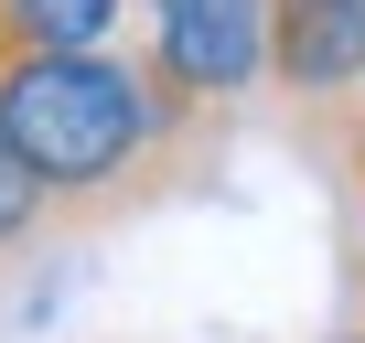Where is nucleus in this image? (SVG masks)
<instances>
[{"label":"nucleus","instance_id":"obj_1","mask_svg":"<svg viewBox=\"0 0 365 343\" xmlns=\"http://www.w3.org/2000/svg\"><path fill=\"white\" fill-rule=\"evenodd\" d=\"M215 139H226V118H182L129 43L0 65V150L43 194L54 226L65 215H118V204H161Z\"/></svg>","mask_w":365,"mask_h":343},{"label":"nucleus","instance_id":"obj_2","mask_svg":"<svg viewBox=\"0 0 365 343\" xmlns=\"http://www.w3.org/2000/svg\"><path fill=\"white\" fill-rule=\"evenodd\" d=\"M140 11V65L182 118H226L237 97L269 86V0H129Z\"/></svg>","mask_w":365,"mask_h":343},{"label":"nucleus","instance_id":"obj_3","mask_svg":"<svg viewBox=\"0 0 365 343\" xmlns=\"http://www.w3.org/2000/svg\"><path fill=\"white\" fill-rule=\"evenodd\" d=\"M269 86L301 118H354V97H365V0H269Z\"/></svg>","mask_w":365,"mask_h":343},{"label":"nucleus","instance_id":"obj_4","mask_svg":"<svg viewBox=\"0 0 365 343\" xmlns=\"http://www.w3.org/2000/svg\"><path fill=\"white\" fill-rule=\"evenodd\" d=\"M97 43H129V0H0V65L97 54Z\"/></svg>","mask_w":365,"mask_h":343},{"label":"nucleus","instance_id":"obj_5","mask_svg":"<svg viewBox=\"0 0 365 343\" xmlns=\"http://www.w3.org/2000/svg\"><path fill=\"white\" fill-rule=\"evenodd\" d=\"M43 226H54V215H43V194L22 183V172H11V150H0V258H22Z\"/></svg>","mask_w":365,"mask_h":343},{"label":"nucleus","instance_id":"obj_6","mask_svg":"<svg viewBox=\"0 0 365 343\" xmlns=\"http://www.w3.org/2000/svg\"><path fill=\"white\" fill-rule=\"evenodd\" d=\"M344 183H354V194H365V107H354V118H344Z\"/></svg>","mask_w":365,"mask_h":343},{"label":"nucleus","instance_id":"obj_7","mask_svg":"<svg viewBox=\"0 0 365 343\" xmlns=\"http://www.w3.org/2000/svg\"><path fill=\"white\" fill-rule=\"evenodd\" d=\"M344 343H365V332H344Z\"/></svg>","mask_w":365,"mask_h":343}]
</instances>
